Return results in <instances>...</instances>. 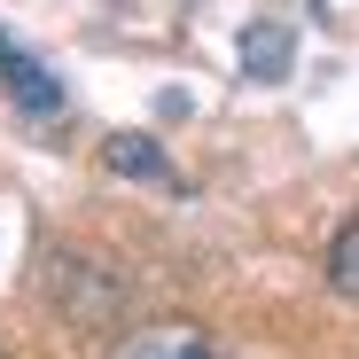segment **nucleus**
Returning <instances> with one entry per match:
<instances>
[{"mask_svg":"<svg viewBox=\"0 0 359 359\" xmlns=\"http://www.w3.org/2000/svg\"><path fill=\"white\" fill-rule=\"evenodd\" d=\"M55 305H63V320H79V328H109L117 313H126V281H117L102 258L63 250L55 258Z\"/></svg>","mask_w":359,"mask_h":359,"instance_id":"nucleus-1","label":"nucleus"},{"mask_svg":"<svg viewBox=\"0 0 359 359\" xmlns=\"http://www.w3.org/2000/svg\"><path fill=\"white\" fill-rule=\"evenodd\" d=\"M0 86H8V102L32 109V117H63V86H55V71L39 63V55H24L8 32H0Z\"/></svg>","mask_w":359,"mask_h":359,"instance_id":"nucleus-2","label":"nucleus"},{"mask_svg":"<svg viewBox=\"0 0 359 359\" xmlns=\"http://www.w3.org/2000/svg\"><path fill=\"white\" fill-rule=\"evenodd\" d=\"M109 359H219V344L196 328V320H149L133 336H117Z\"/></svg>","mask_w":359,"mask_h":359,"instance_id":"nucleus-3","label":"nucleus"},{"mask_svg":"<svg viewBox=\"0 0 359 359\" xmlns=\"http://www.w3.org/2000/svg\"><path fill=\"white\" fill-rule=\"evenodd\" d=\"M289 63H297V32L289 24H273V16H258V24H243V71L250 79H289Z\"/></svg>","mask_w":359,"mask_h":359,"instance_id":"nucleus-4","label":"nucleus"},{"mask_svg":"<svg viewBox=\"0 0 359 359\" xmlns=\"http://www.w3.org/2000/svg\"><path fill=\"white\" fill-rule=\"evenodd\" d=\"M102 164H109V172H126V180H156V188H172V180H180L172 156H164L149 133H109V141H102Z\"/></svg>","mask_w":359,"mask_h":359,"instance_id":"nucleus-5","label":"nucleus"},{"mask_svg":"<svg viewBox=\"0 0 359 359\" xmlns=\"http://www.w3.org/2000/svg\"><path fill=\"white\" fill-rule=\"evenodd\" d=\"M328 289L344 297V305H359V219L328 243Z\"/></svg>","mask_w":359,"mask_h":359,"instance_id":"nucleus-6","label":"nucleus"}]
</instances>
